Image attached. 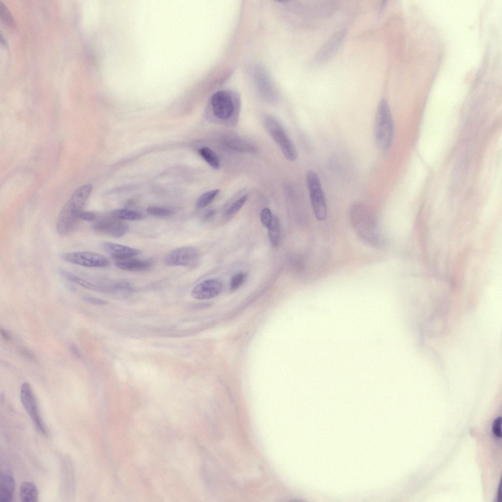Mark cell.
<instances>
[{
	"instance_id": "cell-1",
	"label": "cell",
	"mask_w": 502,
	"mask_h": 502,
	"mask_svg": "<svg viewBox=\"0 0 502 502\" xmlns=\"http://www.w3.org/2000/svg\"><path fill=\"white\" fill-rule=\"evenodd\" d=\"M349 217L352 228L360 240L373 247L380 246L383 239L376 219L367 205L354 202L350 208Z\"/></svg>"
},
{
	"instance_id": "cell-2",
	"label": "cell",
	"mask_w": 502,
	"mask_h": 502,
	"mask_svg": "<svg viewBox=\"0 0 502 502\" xmlns=\"http://www.w3.org/2000/svg\"><path fill=\"white\" fill-rule=\"evenodd\" d=\"M92 190L91 185L85 184L78 188L71 195L57 218L56 229L58 234L67 236L75 230L80 221L79 215Z\"/></svg>"
},
{
	"instance_id": "cell-3",
	"label": "cell",
	"mask_w": 502,
	"mask_h": 502,
	"mask_svg": "<svg viewBox=\"0 0 502 502\" xmlns=\"http://www.w3.org/2000/svg\"><path fill=\"white\" fill-rule=\"evenodd\" d=\"M373 132L376 147L382 151H387L393 141L394 125L389 105L385 99H381L377 106Z\"/></svg>"
},
{
	"instance_id": "cell-4",
	"label": "cell",
	"mask_w": 502,
	"mask_h": 502,
	"mask_svg": "<svg viewBox=\"0 0 502 502\" xmlns=\"http://www.w3.org/2000/svg\"><path fill=\"white\" fill-rule=\"evenodd\" d=\"M209 106L212 114L218 120L226 122L233 119L235 122L238 116L240 100L236 93L230 90H221L212 95Z\"/></svg>"
},
{
	"instance_id": "cell-5",
	"label": "cell",
	"mask_w": 502,
	"mask_h": 502,
	"mask_svg": "<svg viewBox=\"0 0 502 502\" xmlns=\"http://www.w3.org/2000/svg\"><path fill=\"white\" fill-rule=\"evenodd\" d=\"M264 123L267 131L279 146L284 157L291 161L296 160L297 151L281 123L272 116H266Z\"/></svg>"
},
{
	"instance_id": "cell-6",
	"label": "cell",
	"mask_w": 502,
	"mask_h": 502,
	"mask_svg": "<svg viewBox=\"0 0 502 502\" xmlns=\"http://www.w3.org/2000/svg\"><path fill=\"white\" fill-rule=\"evenodd\" d=\"M306 182L314 215L317 220L324 221L327 217V207L325 195L317 173L312 170L307 171Z\"/></svg>"
},
{
	"instance_id": "cell-7",
	"label": "cell",
	"mask_w": 502,
	"mask_h": 502,
	"mask_svg": "<svg viewBox=\"0 0 502 502\" xmlns=\"http://www.w3.org/2000/svg\"><path fill=\"white\" fill-rule=\"evenodd\" d=\"M20 399L25 410L29 414L36 428L45 435L48 431L41 417L37 402L30 384L23 383L20 388Z\"/></svg>"
},
{
	"instance_id": "cell-8",
	"label": "cell",
	"mask_w": 502,
	"mask_h": 502,
	"mask_svg": "<svg viewBox=\"0 0 502 502\" xmlns=\"http://www.w3.org/2000/svg\"><path fill=\"white\" fill-rule=\"evenodd\" d=\"M93 229L99 233L114 238H120L129 230L127 224L117 220L109 214L96 218L92 225Z\"/></svg>"
},
{
	"instance_id": "cell-9",
	"label": "cell",
	"mask_w": 502,
	"mask_h": 502,
	"mask_svg": "<svg viewBox=\"0 0 502 502\" xmlns=\"http://www.w3.org/2000/svg\"><path fill=\"white\" fill-rule=\"evenodd\" d=\"M66 262L89 268H101L108 265V260L103 255L92 251H82L65 253L61 255Z\"/></svg>"
},
{
	"instance_id": "cell-10",
	"label": "cell",
	"mask_w": 502,
	"mask_h": 502,
	"mask_svg": "<svg viewBox=\"0 0 502 502\" xmlns=\"http://www.w3.org/2000/svg\"><path fill=\"white\" fill-rule=\"evenodd\" d=\"M198 250L193 247L177 248L168 252L163 258L165 265L169 266H191L199 258Z\"/></svg>"
},
{
	"instance_id": "cell-11",
	"label": "cell",
	"mask_w": 502,
	"mask_h": 502,
	"mask_svg": "<svg viewBox=\"0 0 502 502\" xmlns=\"http://www.w3.org/2000/svg\"><path fill=\"white\" fill-rule=\"evenodd\" d=\"M345 33L344 29L340 30L328 39L315 54L314 64L321 65L330 59L338 50Z\"/></svg>"
},
{
	"instance_id": "cell-12",
	"label": "cell",
	"mask_w": 502,
	"mask_h": 502,
	"mask_svg": "<svg viewBox=\"0 0 502 502\" xmlns=\"http://www.w3.org/2000/svg\"><path fill=\"white\" fill-rule=\"evenodd\" d=\"M223 284L218 278H209L197 284L191 291L192 297L197 300H203L218 296L222 289Z\"/></svg>"
},
{
	"instance_id": "cell-13",
	"label": "cell",
	"mask_w": 502,
	"mask_h": 502,
	"mask_svg": "<svg viewBox=\"0 0 502 502\" xmlns=\"http://www.w3.org/2000/svg\"><path fill=\"white\" fill-rule=\"evenodd\" d=\"M15 480L12 473L5 463L1 462L0 467V501L10 502L13 499Z\"/></svg>"
},
{
	"instance_id": "cell-14",
	"label": "cell",
	"mask_w": 502,
	"mask_h": 502,
	"mask_svg": "<svg viewBox=\"0 0 502 502\" xmlns=\"http://www.w3.org/2000/svg\"><path fill=\"white\" fill-rule=\"evenodd\" d=\"M100 247L116 260L133 257L140 252L136 249L106 241L101 242Z\"/></svg>"
},
{
	"instance_id": "cell-15",
	"label": "cell",
	"mask_w": 502,
	"mask_h": 502,
	"mask_svg": "<svg viewBox=\"0 0 502 502\" xmlns=\"http://www.w3.org/2000/svg\"><path fill=\"white\" fill-rule=\"evenodd\" d=\"M152 259H139L132 257L117 260L115 266L118 268L129 271H143L150 269L153 265Z\"/></svg>"
},
{
	"instance_id": "cell-16",
	"label": "cell",
	"mask_w": 502,
	"mask_h": 502,
	"mask_svg": "<svg viewBox=\"0 0 502 502\" xmlns=\"http://www.w3.org/2000/svg\"><path fill=\"white\" fill-rule=\"evenodd\" d=\"M255 83L260 94L267 100L275 98L276 93L268 76L261 69H257L254 74Z\"/></svg>"
},
{
	"instance_id": "cell-17",
	"label": "cell",
	"mask_w": 502,
	"mask_h": 502,
	"mask_svg": "<svg viewBox=\"0 0 502 502\" xmlns=\"http://www.w3.org/2000/svg\"><path fill=\"white\" fill-rule=\"evenodd\" d=\"M20 497L23 502H37L38 492L36 486L29 481H24L20 488Z\"/></svg>"
},
{
	"instance_id": "cell-18",
	"label": "cell",
	"mask_w": 502,
	"mask_h": 502,
	"mask_svg": "<svg viewBox=\"0 0 502 502\" xmlns=\"http://www.w3.org/2000/svg\"><path fill=\"white\" fill-rule=\"evenodd\" d=\"M113 218L119 220L136 221L143 218V215L137 211L127 209H118L109 214Z\"/></svg>"
},
{
	"instance_id": "cell-19",
	"label": "cell",
	"mask_w": 502,
	"mask_h": 502,
	"mask_svg": "<svg viewBox=\"0 0 502 502\" xmlns=\"http://www.w3.org/2000/svg\"><path fill=\"white\" fill-rule=\"evenodd\" d=\"M199 153L204 161L213 169L218 170L220 167V160L216 153L208 147H202L199 150Z\"/></svg>"
},
{
	"instance_id": "cell-20",
	"label": "cell",
	"mask_w": 502,
	"mask_h": 502,
	"mask_svg": "<svg viewBox=\"0 0 502 502\" xmlns=\"http://www.w3.org/2000/svg\"><path fill=\"white\" fill-rule=\"evenodd\" d=\"M267 228L269 231L270 243L273 246L276 247L278 244L280 237V225L276 216L273 215L272 220Z\"/></svg>"
},
{
	"instance_id": "cell-21",
	"label": "cell",
	"mask_w": 502,
	"mask_h": 502,
	"mask_svg": "<svg viewBox=\"0 0 502 502\" xmlns=\"http://www.w3.org/2000/svg\"><path fill=\"white\" fill-rule=\"evenodd\" d=\"M220 192V189H216L202 194L197 201L196 207L198 209H202L206 207L213 201Z\"/></svg>"
},
{
	"instance_id": "cell-22",
	"label": "cell",
	"mask_w": 502,
	"mask_h": 502,
	"mask_svg": "<svg viewBox=\"0 0 502 502\" xmlns=\"http://www.w3.org/2000/svg\"><path fill=\"white\" fill-rule=\"evenodd\" d=\"M147 213L150 215L159 217H166L174 215L175 211L170 208L157 206H150L147 208Z\"/></svg>"
},
{
	"instance_id": "cell-23",
	"label": "cell",
	"mask_w": 502,
	"mask_h": 502,
	"mask_svg": "<svg viewBox=\"0 0 502 502\" xmlns=\"http://www.w3.org/2000/svg\"><path fill=\"white\" fill-rule=\"evenodd\" d=\"M248 200V196L244 195L234 201L226 212L227 216H231L237 213Z\"/></svg>"
},
{
	"instance_id": "cell-24",
	"label": "cell",
	"mask_w": 502,
	"mask_h": 502,
	"mask_svg": "<svg viewBox=\"0 0 502 502\" xmlns=\"http://www.w3.org/2000/svg\"><path fill=\"white\" fill-rule=\"evenodd\" d=\"M0 15L2 20L11 27L15 25V22L13 17L6 6L0 1Z\"/></svg>"
},
{
	"instance_id": "cell-25",
	"label": "cell",
	"mask_w": 502,
	"mask_h": 502,
	"mask_svg": "<svg viewBox=\"0 0 502 502\" xmlns=\"http://www.w3.org/2000/svg\"><path fill=\"white\" fill-rule=\"evenodd\" d=\"M246 277V274L243 272H240L235 274L231 277L230 280V289L234 291L238 289L244 282Z\"/></svg>"
},
{
	"instance_id": "cell-26",
	"label": "cell",
	"mask_w": 502,
	"mask_h": 502,
	"mask_svg": "<svg viewBox=\"0 0 502 502\" xmlns=\"http://www.w3.org/2000/svg\"><path fill=\"white\" fill-rule=\"evenodd\" d=\"M273 217V215L269 208H263L260 212V217L261 223L267 228L269 226Z\"/></svg>"
},
{
	"instance_id": "cell-27",
	"label": "cell",
	"mask_w": 502,
	"mask_h": 502,
	"mask_svg": "<svg viewBox=\"0 0 502 502\" xmlns=\"http://www.w3.org/2000/svg\"><path fill=\"white\" fill-rule=\"evenodd\" d=\"M501 423L502 418L499 417L494 420L492 425L493 433L498 438L502 437Z\"/></svg>"
},
{
	"instance_id": "cell-28",
	"label": "cell",
	"mask_w": 502,
	"mask_h": 502,
	"mask_svg": "<svg viewBox=\"0 0 502 502\" xmlns=\"http://www.w3.org/2000/svg\"><path fill=\"white\" fill-rule=\"evenodd\" d=\"M82 299L85 301L93 304L105 305L108 303L105 300L90 296H84Z\"/></svg>"
},
{
	"instance_id": "cell-29",
	"label": "cell",
	"mask_w": 502,
	"mask_h": 502,
	"mask_svg": "<svg viewBox=\"0 0 502 502\" xmlns=\"http://www.w3.org/2000/svg\"><path fill=\"white\" fill-rule=\"evenodd\" d=\"M97 216L96 214L93 212L85 211L82 210L79 215V220L88 221H93L96 219Z\"/></svg>"
},
{
	"instance_id": "cell-30",
	"label": "cell",
	"mask_w": 502,
	"mask_h": 502,
	"mask_svg": "<svg viewBox=\"0 0 502 502\" xmlns=\"http://www.w3.org/2000/svg\"><path fill=\"white\" fill-rule=\"evenodd\" d=\"M20 352L25 357L30 360L35 361L36 359V356L35 355L34 353L32 351H31L26 348H21L20 349Z\"/></svg>"
},
{
	"instance_id": "cell-31",
	"label": "cell",
	"mask_w": 502,
	"mask_h": 502,
	"mask_svg": "<svg viewBox=\"0 0 502 502\" xmlns=\"http://www.w3.org/2000/svg\"><path fill=\"white\" fill-rule=\"evenodd\" d=\"M69 349L71 352L75 357H76L78 359L81 358V354L80 352V351L75 344H71L69 345Z\"/></svg>"
},
{
	"instance_id": "cell-32",
	"label": "cell",
	"mask_w": 502,
	"mask_h": 502,
	"mask_svg": "<svg viewBox=\"0 0 502 502\" xmlns=\"http://www.w3.org/2000/svg\"><path fill=\"white\" fill-rule=\"evenodd\" d=\"M0 334H1V336L5 340H6L7 341H9V340H11V335L9 333V332L8 331H7L6 330L1 328L0 330Z\"/></svg>"
},
{
	"instance_id": "cell-33",
	"label": "cell",
	"mask_w": 502,
	"mask_h": 502,
	"mask_svg": "<svg viewBox=\"0 0 502 502\" xmlns=\"http://www.w3.org/2000/svg\"><path fill=\"white\" fill-rule=\"evenodd\" d=\"M215 214V211L213 210L208 211L204 216V220H208L211 218Z\"/></svg>"
},
{
	"instance_id": "cell-34",
	"label": "cell",
	"mask_w": 502,
	"mask_h": 502,
	"mask_svg": "<svg viewBox=\"0 0 502 502\" xmlns=\"http://www.w3.org/2000/svg\"><path fill=\"white\" fill-rule=\"evenodd\" d=\"M502 490L501 489V483H500V485H499V489H498V496H497V499H498V501L499 502H501L502 500V490Z\"/></svg>"
}]
</instances>
